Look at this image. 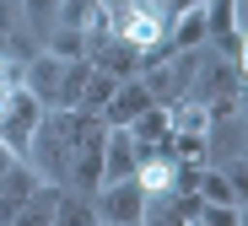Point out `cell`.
<instances>
[{"label":"cell","instance_id":"6da1fadb","mask_svg":"<svg viewBox=\"0 0 248 226\" xmlns=\"http://www.w3.org/2000/svg\"><path fill=\"white\" fill-rule=\"evenodd\" d=\"M76 135H81V113L76 108H44L32 129V146H27V167L54 189H70V162H76Z\"/></svg>","mask_w":248,"mask_h":226},{"label":"cell","instance_id":"ffe728a7","mask_svg":"<svg viewBox=\"0 0 248 226\" xmlns=\"http://www.w3.org/2000/svg\"><path fill=\"white\" fill-rule=\"evenodd\" d=\"M11 162H16V156H11V151H6V146H0V172H6V167H11Z\"/></svg>","mask_w":248,"mask_h":226},{"label":"cell","instance_id":"30bf717a","mask_svg":"<svg viewBox=\"0 0 248 226\" xmlns=\"http://www.w3.org/2000/svg\"><path fill=\"white\" fill-rule=\"evenodd\" d=\"M54 205H60V189L54 183H38L22 199V210L11 215V226H54Z\"/></svg>","mask_w":248,"mask_h":226},{"label":"cell","instance_id":"3957f363","mask_svg":"<svg viewBox=\"0 0 248 226\" xmlns=\"http://www.w3.org/2000/svg\"><path fill=\"white\" fill-rule=\"evenodd\" d=\"M38 119H44V103H38L27 86H16V92H11V103L0 108V146H6L11 156H27Z\"/></svg>","mask_w":248,"mask_h":226},{"label":"cell","instance_id":"ba28073f","mask_svg":"<svg viewBox=\"0 0 248 226\" xmlns=\"http://www.w3.org/2000/svg\"><path fill=\"white\" fill-rule=\"evenodd\" d=\"M151 108V92H146V81L140 75H124L119 86H113V97H108V108L97 113L103 124H130L135 113H146Z\"/></svg>","mask_w":248,"mask_h":226},{"label":"cell","instance_id":"8fae6325","mask_svg":"<svg viewBox=\"0 0 248 226\" xmlns=\"http://www.w3.org/2000/svg\"><path fill=\"white\" fill-rule=\"evenodd\" d=\"M54 226H97L92 194H70V189H60V205H54Z\"/></svg>","mask_w":248,"mask_h":226},{"label":"cell","instance_id":"4fadbf2b","mask_svg":"<svg viewBox=\"0 0 248 226\" xmlns=\"http://www.w3.org/2000/svg\"><path fill=\"white\" fill-rule=\"evenodd\" d=\"M87 81H92V60H65V81H60V103L54 108H76L81 92H87Z\"/></svg>","mask_w":248,"mask_h":226},{"label":"cell","instance_id":"ac0fdd59","mask_svg":"<svg viewBox=\"0 0 248 226\" xmlns=\"http://www.w3.org/2000/svg\"><path fill=\"white\" fill-rule=\"evenodd\" d=\"M11 27H16V16H11V0H0V60H6V49H11Z\"/></svg>","mask_w":248,"mask_h":226},{"label":"cell","instance_id":"7a4b0ae2","mask_svg":"<svg viewBox=\"0 0 248 226\" xmlns=\"http://www.w3.org/2000/svg\"><path fill=\"white\" fill-rule=\"evenodd\" d=\"M92 210H97V221H113V226H140L146 221V189L135 183V178L97 183L92 189Z\"/></svg>","mask_w":248,"mask_h":226},{"label":"cell","instance_id":"2e32d148","mask_svg":"<svg viewBox=\"0 0 248 226\" xmlns=\"http://www.w3.org/2000/svg\"><path fill=\"white\" fill-rule=\"evenodd\" d=\"M200 226H237V205H205L200 199V215H194Z\"/></svg>","mask_w":248,"mask_h":226},{"label":"cell","instance_id":"d6986e66","mask_svg":"<svg viewBox=\"0 0 248 226\" xmlns=\"http://www.w3.org/2000/svg\"><path fill=\"white\" fill-rule=\"evenodd\" d=\"M237 75L248 81V32H243V43H237Z\"/></svg>","mask_w":248,"mask_h":226},{"label":"cell","instance_id":"5b68a950","mask_svg":"<svg viewBox=\"0 0 248 226\" xmlns=\"http://www.w3.org/2000/svg\"><path fill=\"white\" fill-rule=\"evenodd\" d=\"M16 75H22V86H27L44 108H54V103H60V81H65V60L44 49V54H32L27 70H16Z\"/></svg>","mask_w":248,"mask_h":226},{"label":"cell","instance_id":"9c48e42d","mask_svg":"<svg viewBox=\"0 0 248 226\" xmlns=\"http://www.w3.org/2000/svg\"><path fill=\"white\" fill-rule=\"evenodd\" d=\"M108 0H60V22L76 27V32H87V38H103L108 32Z\"/></svg>","mask_w":248,"mask_h":226},{"label":"cell","instance_id":"7402d4cb","mask_svg":"<svg viewBox=\"0 0 248 226\" xmlns=\"http://www.w3.org/2000/svg\"><path fill=\"white\" fill-rule=\"evenodd\" d=\"M97 226H113V221H97Z\"/></svg>","mask_w":248,"mask_h":226},{"label":"cell","instance_id":"52a82bcc","mask_svg":"<svg viewBox=\"0 0 248 226\" xmlns=\"http://www.w3.org/2000/svg\"><path fill=\"white\" fill-rule=\"evenodd\" d=\"M135 183L146 189V199H168L178 189V156L173 151H151L140 167H135Z\"/></svg>","mask_w":248,"mask_h":226},{"label":"cell","instance_id":"44dd1931","mask_svg":"<svg viewBox=\"0 0 248 226\" xmlns=\"http://www.w3.org/2000/svg\"><path fill=\"white\" fill-rule=\"evenodd\" d=\"M237 226H248V199H243V205H237Z\"/></svg>","mask_w":248,"mask_h":226},{"label":"cell","instance_id":"5bb4252c","mask_svg":"<svg viewBox=\"0 0 248 226\" xmlns=\"http://www.w3.org/2000/svg\"><path fill=\"white\" fill-rule=\"evenodd\" d=\"M113 86H119V75H108V70H97V65H92V81H87V92H81L76 113H103V108H108V97H113Z\"/></svg>","mask_w":248,"mask_h":226},{"label":"cell","instance_id":"e0dca14e","mask_svg":"<svg viewBox=\"0 0 248 226\" xmlns=\"http://www.w3.org/2000/svg\"><path fill=\"white\" fill-rule=\"evenodd\" d=\"M227 183H232V199L243 205V199H248V162H232V167H227Z\"/></svg>","mask_w":248,"mask_h":226},{"label":"cell","instance_id":"8992f818","mask_svg":"<svg viewBox=\"0 0 248 226\" xmlns=\"http://www.w3.org/2000/svg\"><path fill=\"white\" fill-rule=\"evenodd\" d=\"M135 135V146H140V162L151 156V151H162L168 146V135H173V113H168V103H151L146 113H135L130 124H124Z\"/></svg>","mask_w":248,"mask_h":226},{"label":"cell","instance_id":"277c9868","mask_svg":"<svg viewBox=\"0 0 248 226\" xmlns=\"http://www.w3.org/2000/svg\"><path fill=\"white\" fill-rule=\"evenodd\" d=\"M135 167H140V146H135V135L124 129V124H108V135H103V183L135 178Z\"/></svg>","mask_w":248,"mask_h":226},{"label":"cell","instance_id":"9a60e30c","mask_svg":"<svg viewBox=\"0 0 248 226\" xmlns=\"http://www.w3.org/2000/svg\"><path fill=\"white\" fill-rule=\"evenodd\" d=\"M22 16H27V27L38 38H49L54 22H60V0H22Z\"/></svg>","mask_w":248,"mask_h":226},{"label":"cell","instance_id":"7c38bea8","mask_svg":"<svg viewBox=\"0 0 248 226\" xmlns=\"http://www.w3.org/2000/svg\"><path fill=\"white\" fill-rule=\"evenodd\" d=\"M87 32H76V27H65V22H54V32L44 38V49L49 54H60V60H87Z\"/></svg>","mask_w":248,"mask_h":226}]
</instances>
